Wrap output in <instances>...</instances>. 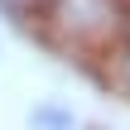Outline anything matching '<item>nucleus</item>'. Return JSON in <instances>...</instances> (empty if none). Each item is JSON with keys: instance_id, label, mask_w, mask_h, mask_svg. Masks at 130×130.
Masks as SVG:
<instances>
[{"instance_id": "obj_1", "label": "nucleus", "mask_w": 130, "mask_h": 130, "mask_svg": "<svg viewBox=\"0 0 130 130\" xmlns=\"http://www.w3.org/2000/svg\"><path fill=\"white\" fill-rule=\"evenodd\" d=\"M39 24L68 53L111 58V48L121 43V34L130 24V5L125 0H43Z\"/></svg>"}, {"instance_id": "obj_3", "label": "nucleus", "mask_w": 130, "mask_h": 130, "mask_svg": "<svg viewBox=\"0 0 130 130\" xmlns=\"http://www.w3.org/2000/svg\"><path fill=\"white\" fill-rule=\"evenodd\" d=\"M39 5H43V0H0L5 14H39Z\"/></svg>"}, {"instance_id": "obj_2", "label": "nucleus", "mask_w": 130, "mask_h": 130, "mask_svg": "<svg viewBox=\"0 0 130 130\" xmlns=\"http://www.w3.org/2000/svg\"><path fill=\"white\" fill-rule=\"evenodd\" d=\"M111 63H116V77H121V87L130 92V24H125V34H121V43L111 48Z\"/></svg>"}, {"instance_id": "obj_4", "label": "nucleus", "mask_w": 130, "mask_h": 130, "mask_svg": "<svg viewBox=\"0 0 130 130\" xmlns=\"http://www.w3.org/2000/svg\"><path fill=\"white\" fill-rule=\"evenodd\" d=\"M0 53H5V43H0Z\"/></svg>"}]
</instances>
